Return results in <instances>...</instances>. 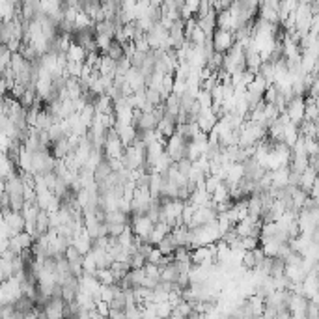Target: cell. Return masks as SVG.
<instances>
[{
  "mask_svg": "<svg viewBox=\"0 0 319 319\" xmlns=\"http://www.w3.org/2000/svg\"><path fill=\"white\" fill-rule=\"evenodd\" d=\"M189 149H191V140L179 133L172 134L168 142H166V153L170 155L174 163L189 157Z\"/></svg>",
  "mask_w": 319,
  "mask_h": 319,
  "instance_id": "obj_1",
  "label": "cell"
},
{
  "mask_svg": "<svg viewBox=\"0 0 319 319\" xmlns=\"http://www.w3.org/2000/svg\"><path fill=\"white\" fill-rule=\"evenodd\" d=\"M106 224H108V235H122L123 230L127 228V224H112V222Z\"/></svg>",
  "mask_w": 319,
  "mask_h": 319,
  "instance_id": "obj_8",
  "label": "cell"
},
{
  "mask_svg": "<svg viewBox=\"0 0 319 319\" xmlns=\"http://www.w3.org/2000/svg\"><path fill=\"white\" fill-rule=\"evenodd\" d=\"M286 112H287V116H289V120L299 125V123L304 120V116H306V97L304 96L291 97V101L287 103Z\"/></svg>",
  "mask_w": 319,
  "mask_h": 319,
  "instance_id": "obj_3",
  "label": "cell"
},
{
  "mask_svg": "<svg viewBox=\"0 0 319 319\" xmlns=\"http://www.w3.org/2000/svg\"><path fill=\"white\" fill-rule=\"evenodd\" d=\"M96 277L99 278V282H101V284H118L116 278H114V272H112V269H97Z\"/></svg>",
  "mask_w": 319,
  "mask_h": 319,
  "instance_id": "obj_6",
  "label": "cell"
},
{
  "mask_svg": "<svg viewBox=\"0 0 319 319\" xmlns=\"http://www.w3.org/2000/svg\"><path fill=\"white\" fill-rule=\"evenodd\" d=\"M177 118L176 116H172V114H168L166 112L165 116L161 118L159 120V125H157V131H159L163 136H166V139H170L172 134H176L177 133Z\"/></svg>",
  "mask_w": 319,
  "mask_h": 319,
  "instance_id": "obj_4",
  "label": "cell"
},
{
  "mask_svg": "<svg viewBox=\"0 0 319 319\" xmlns=\"http://www.w3.org/2000/svg\"><path fill=\"white\" fill-rule=\"evenodd\" d=\"M213 47L217 53L226 54L230 49L235 45V34L234 30H228V28H220L218 27L215 32H213Z\"/></svg>",
  "mask_w": 319,
  "mask_h": 319,
  "instance_id": "obj_2",
  "label": "cell"
},
{
  "mask_svg": "<svg viewBox=\"0 0 319 319\" xmlns=\"http://www.w3.org/2000/svg\"><path fill=\"white\" fill-rule=\"evenodd\" d=\"M196 99H198V103L203 106V108H211V106H213V94L209 90H203V88H200Z\"/></svg>",
  "mask_w": 319,
  "mask_h": 319,
  "instance_id": "obj_7",
  "label": "cell"
},
{
  "mask_svg": "<svg viewBox=\"0 0 319 319\" xmlns=\"http://www.w3.org/2000/svg\"><path fill=\"white\" fill-rule=\"evenodd\" d=\"M157 246H159L161 252H163L165 256H174V254H176V250L179 248V243H177L174 232H170V234L166 235L165 239L161 241V243Z\"/></svg>",
  "mask_w": 319,
  "mask_h": 319,
  "instance_id": "obj_5",
  "label": "cell"
}]
</instances>
